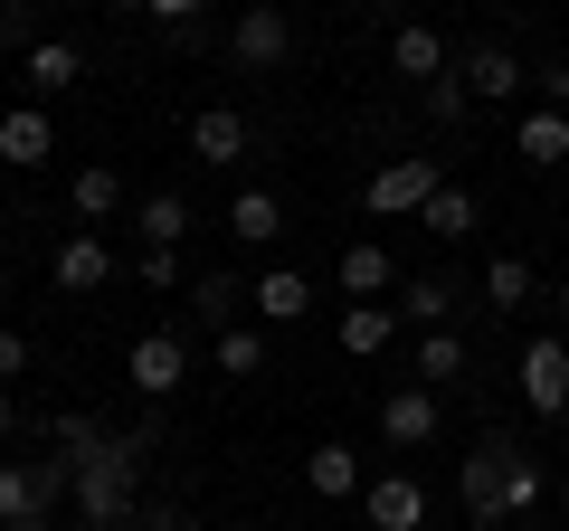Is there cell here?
Here are the masks:
<instances>
[{"instance_id":"44dd1931","label":"cell","mask_w":569,"mask_h":531,"mask_svg":"<svg viewBox=\"0 0 569 531\" xmlns=\"http://www.w3.org/2000/svg\"><path fill=\"white\" fill-rule=\"evenodd\" d=\"M228 228H238L247 247H276V238H284V200H276V190H257V181H247L238 200H228Z\"/></svg>"},{"instance_id":"4316f807","label":"cell","mask_w":569,"mask_h":531,"mask_svg":"<svg viewBox=\"0 0 569 531\" xmlns=\"http://www.w3.org/2000/svg\"><path fill=\"white\" fill-rule=\"evenodd\" d=\"M418 228H427V238H475V190H437V200H427L418 209Z\"/></svg>"},{"instance_id":"83f0119b","label":"cell","mask_w":569,"mask_h":531,"mask_svg":"<svg viewBox=\"0 0 569 531\" xmlns=\"http://www.w3.org/2000/svg\"><path fill=\"white\" fill-rule=\"evenodd\" d=\"M531 294H541V275H531L522 257H493V266H485V304H493V313H512V304H531Z\"/></svg>"},{"instance_id":"f546056e","label":"cell","mask_w":569,"mask_h":531,"mask_svg":"<svg viewBox=\"0 0 569 531\" xmlns=\"http://www.w3.org/2000/svg\"><path fill=\"white\" fill-rule=\"evenodd\" d=\"M418 104H427V114H437V123H466L475 86H466V77H437V86H418Z\"/></svg>"},{"instance_id":"d590c367","label":"cell","mask_w":569,"mask_h":531,"mask_svg":"<svg viewBox=\"0 0 569 531\" xmlns=\"http://www.w3.org/2000/svg\"><path fill=\"white\" fill-rule=\"evenodd\" d=\"M550 304H560V332H569V285H560V294H550Z\"/></svg>"},{"instance_id":"484cf974","label":"cell","mask_w":569,"mask_h":531,"mask_svg":"<svg viewBox=\"0 0 569 531\" xmlns=\"http://www.w3.org/2000/svg\"><path fill=\"white\" fill-rule=\"evenodd\" d=\"M389 332H399V304H351V313H342V351H351V361L389 351Z\"/></svg>"},{"instance_id":"2e32d148","label":"cell","mask_w":569,"mask_h":531,"mask_svg":"<svg viewBox=\"0 0 569 531\" xmlns=\"http://www.w3.org/2000/svg\"><path fill=\"white\" fill-rule=\"evenodd\" d=\"M512 152H522L531 171H560L569 162V114H560V104H531V114L512 123Z\"/></svg>"},{"instance_id":"b9f144b4","label":"cell","mask_w":569,"mask_h":531,"mask_svg":"<svg viewBox=\"0 0 569 531\" xmlns=\"http://www.w3.org/2000/svg\"><path fill=\"white\" fill-rule=\"evenodd\" d=\"M560 503H569V474H560Z\"/></svg>"},{"instance_id":"e575fe53","label":"cell","mask_w":569,"mask_h":531,"mask_svg":"<svg viewBox=\"0 0 569 531\" xmlns=\"http://www.w3.org/2000/svg\"><path fill=\"white\" fill-rule=\"evenodd\" d=\"M20 10H29V0H0V39H20Z\"/></svg>"},{"instance_id":"74e56055","label":"cell","mask_w":569,"mask_h":531,"mask_svg":"<svg viewBox=\"0 0 569 531\" xmlns=\"http://www.w3.org/2000/svg\"><path fill=\"white\" fill-rule=\"evenodd\" d=\"M0 531H48V522H0Z\"/></svg>"},{"instance_id":"7402d4cb","label":"cell","mask_w":569,"mask_h":531,"mask_svg":"<svg viewBox=\"0 0 569 531\" xmlns=\"http://www.w3.org/2000/svg\"><path fill=\"white\" fill-rule=\"evenodd\" d=\"M181 228H190V200H181V190L133 200V238H142V247H181Z\"/></svg>"},{"instance_id":"e0dca14e","label":"cell","mask_w":569,"mask_h":531,"mask_svg":"<svg viewBox=\"0 0 569 531\" xmlns=\"http://www.w3.org/2000/svg\"><path fill=\"white\" fill-rule=\"evenodd\" d=\"M456 77L475 86V104H503V96H522V86H531V77H522V58H512V48H493V39H485V48H466V67H456Z\"/></svg>"},{"instance_id":"ac0fdd59","label":"cell","mask_w":569,"mask_h":531,"mask_svg":"<svg viewBox=\"0 0 569 531\" xmlns=\"http://www.w3.org/2000/svg\"><path fill=\"white\" fill-rule=\"evenodd\" d=\"M305 484H313V493H323V503H351V493H361V484H370V474H361V455H351V447H342V437H323V447H313V455H305Z\"/></svg>"},{"instance_id":"836d02e7","label":"cell","mask_w":569,"mask_h":531,"mask_svg":"<svg viewBox=\"0 0 569 531\" xmlns=\"http://www.w3.org/2000/svg\"><path fill=\"white\" fill-rule=\"evenodd\" d=\"M10 428H20V389L0 380V437H10Z\"/></svg>"},{"instance_id":"8d00e7d4","label":"cell","mask_w":569,"mask_h":531,"mask_svg":"<svg viewBox=\"0 0 569 531\" xmlns=\"http://www.w3.org/2000/svg\"><path fill=\"white\" fill-rule=\"evenodd\" d=\"M142 531H181V522H171V512H162V522H142Z\"/></svg>"},{"instance_id":"1f68e13d","label":"cell","mask_w":569,"mask_h":531,"mask_svg":"<svg viewBox=\"0 0 569 531\" xmlns=\"http://www.w3.org/2000/svg\"><path fill=\"white\" fill-rule=\"evenodd\" d=\"M0 380H29V332L0 323Z\"/></svg>"},{"instance_id":"ffe728a7","label":"cell","mask_w":569,"mask_h":531,"mask_svg":"<svg viewBox=\"0 0 569 531\" xmlns=\"http://www.w3.org/2000/svg\"><path fill=\"white\" fill-rule=\"evenodd\" d=\"M190 323L219 342L228 323H247V285H238V275H200V285H190Z\"/></svg>"},{"instance_id":"8fae6325","label":"cell","mask_w":569,"mask_h":531,"mask_svg":"<svg viewBox=\"0 0 569 531\" xmlns=\"http://www.w3.org/2000/svg\"><path fill=\"white\" fill-rule=\"evenodd\" d=\"M332 275H342V294H351V304H380V294H399V257H389L380 238H351Z\"/></svg>"},{"instance_id":"7a4b0ae2","label":"cell","mask_w":569,"mask_h":531,"mask_svg":"<svg viewBox=\"0 0 569 531\" xmlns=\"http://www.w3.org/2000/svg\"><path fill=\"white\" fill-rule=\"evenodd\" d=\"M456 503L475 531H512L522 512H541V455H522V437H475V455L456 465Z\"/></svg>"},{"instance_id":"f1b7e54d","label":"cell","mask_w":569,"mask_h":531,"mask_svg":"<svg viewBox=\"0 0 569 531\" xmlns=\"http://www.w3.org/2000/svg\"><path fill=\"white\" fill-rule=\"evenodd\" d=\"M209 351H219V370H228V380H257V370H266V332H257V323H228Z\"/></svg>"},{"instance_id":"cb8c5ba5","label":"cell","mask_w":569,"mask_h":531,"mask_svg":"<svg viewBox=\"0 0 569 531\" xmlns=\"http://www.w3.org/2000/svg\"><path fill=\"white\" fill-rule=\"evenodd\" d=\"M67 200H77V219H96V228H104V219L123 209V171H114V162H86L77 181H67Z\"/></svg>"},{"instance_id":"30bf717a","label":"cell","mask_w":569,"mask_h":531,"mask_svg":"<svg viewBox=\"0 0 569 531\" xmlns=\"http://www.w3.org/2000/svg\"><path fill=\"white\" fill-rule=\"evenodd\" d=\"M190 162H209V171L247 162V114L238 104H200V114H190Z\"/></svg>"},{"instance_id":"ba28073f","label":"cell","mask_w":569,"mask_h":531,"mask_svg":"<svg viewBox=\"0 0 569 531\" xmlns=\"http://www.w3.org/2000/svg\"><path fill=\"white\" fill-rule=\"evenodd\" d=\"M437 428H447V399H437V389H389L380 399V437L389 447H437Z\"/></svg>"},{"instance_id":"603a6c76","label":"cell","mask_w":569,"mask_h":531,"mask_svg":"<svg viewBox=\"0 0 569 531\" xmlns=\"http://www.w3.org/2000/svg\"><path fill=\"white\" fill-rule=\"evenodd\" d=\"M67 86H86V58L67 39H39L29 48V96H67Z\"/></svg>"},{"instance_id":"5b68a950","label":"cell","mask_w":569,"mask_h":531,"mask_svg":"<svg viewBox=\"0 0 569 531\" xmlns=\"http://www.w3.org/2000/svg\"><path fill=\"white\" fill-rule=\"evenodd\" d=\"M522 409L531 418H569V342L560 332H541V342H522Z\"/></svg>"},{"instance_id":"6da1fadb","label":"cell","mask_w":569,"mask_h":531,"mask_svg":"<svg viewBox=\"0 0 569 531\" xmlns=\"http://www.w3.org/2000/svg\"><path fill=\"white\" fill-rule=\"evenodd\" d=\"M77 474V531H133V484H142V437H114L96 418H48Z\"/></svg>"},{"instance_id":"7bdbcfd3","label":"cell","mask_w":569,"mask_h":531,"mask_svg":"<svg viewBox=\"0 0 569 531\" xmlns=\"http://www.w3.org/2000/svg\"><path fill=\"white\" fill-rule=\"evenodd\" d=\"M0 228H10V219H0Z\"/></svg>"},{"instance_id":"7c38bea8","label":"cell","mask_w":569,"mask_h":531,"mask_svg":"<svg viewBox=\"0 0 569 531\" xmlns=\"http://www.w3.org/2000/svg\"><path fill=\"white\" fill-rule=\"evenodd\" d=\"M48 152H58V123H48V104H10V114H0V162H10V171H39Z\"/></svg>"},{"instance_id":"3957f363","label":"cell","mask_w":569,"mask_h":531,"mask_svg":"<svg viewBox=\"0 0 569 531\" xmlns=\"http://www.w3.org/2000/svg\"><path fill=\"white\" fill-rule=\"evenodd\" d=\"M77 493L67 455H0V522H48Z\"/></svg>"},{"instance_id":"d4e9b609","label":"cell","mask_w":569,"mask_h":531,"mask_svg":"<svg viewBox=\"0 0 569 531\" xmlns=\"http://www.w3.org/2000/svg\"><path fill=\"white\" fill-rule=\"evenodd\" d=\"M456 380H466V332H427V342H418V389L447 399Z\"/></svg>"},{"instance_id":"5bb4252c","label":"cell","mask_w":569,"mask_h":531,"mask_svg":"<svg viewBox=\"0 0 569 531\" xmlns=\"http://www.w3.org/2000/svg\"><path fill=\"white\" fill-rule=\"evenodd\" d=\"M389 67H399L408 86H437V77H447V39H437L427 20H399V29H389Z\"/></svg>"},{"instance_id":"4dcf8cb0","label":"cell","mask_w":569,"mask_h":531,"mask_svg":"<svg viewBox=\"0 0 569 531\" xmlns=\"http://www.w3.org/2000/svg\"><path fill=\"white\" fill-rule=\"evenodd\" d=\"M133 275H142V285H181V247H142Z\"/></svg>"},{"instance_id":"9c48e42d","label":"cell","mask_w":569,"mask_h":531,"mask_svg":"<svg viewBox=\"0 0 569 531\" xmlns=\"http://www.w3.org/2000/svg\"><path fill=\"white\" fill-rule=\"evenodd\" d=\"M361 522L370 531H418L427 522V484H418V474H370V484H361Z\"/></svg>"},{"instance_id":"60d3db41","label":"cell","mask_w":569,"mask_h":531,"mask_svg":"<svg viewBox=\"0 0 569 531\" xmlns=\"http://www.w3.org/2000/svg\"><path fill=\"white\" fill-rule=\"evenodd\" d=\"M512 10H541V0H512Z\"/></svg>"},{"instance_id":"4fadbf2b","label":"cell","mask_w":569,"mask_h":531,"mask_svg":"<svg viewBox=\"0 0 569 531\" xmlns=\"http://www.w3.org/2000/svg\"><path fill=\"white\" fill-rule=\"evenodd\" d=\"M247 313H257V323H305L313 313V275H295V266L257 275V285H247Z\"/></svg>"},{"instance_id":"8992f818","label":"cell","mask_w":569,"mask_h":531,"mask_svg":"<svg viewBox=\"0 0 569 531\" xmlns=\"http://www.w3.org/2000/svg\"><path fill=\"white\" fill-rule=\"evenodd\" d=\"M123 380H133L142 399H171V389L190 380V342L181 332H142V342L123 351Z\"/></svg>"},{"instance_id":"52a82bcc","label":"cell","mask_w":569,"mask_h":531,"mask_svg":"<svg viewBox=\"0 0 569 531\" xmlns=\"http://www.w3.org/2000/svg\"><path fill=\"white\" fill-rule=\"evenodd\" d=\"M228 48H238V67H284L295 58V20H284L276 0H247L238 29H228Z\"/></svg>"},{"instance_id":"f35d334b","label":"cell","mask_w":569,"mask_h":531,"mask_svg":"<svg viewBox=\"0 0 569 531\" xmlns=\"http://www.w3.org/2000/svg\"><path fill=\"white\" fill-rule=\"evenodd\" d=\"M114 10H152V0H114Z\"/></svg>"},{"instance_id":"9a60e30c","label":"cell","mask_w":569,"mask_h":531,"mask_svg":"<svg viewBox=\"0 0 569 531\" xmlns=\"http://www.w3.org/2000/svg\"><path fill=\"white\" fill-rule=\"evenodd\" d=\"M58 285L67 294H104V285H114V247H104L96 228H77V238L58 247Z\"/></svg>"},{"instance_id":"ab89813d","label":"cell","mask_w":569,"mask_h":531,"mask_svg":"<svg viewBox=\"0 0 569 531\" xmlns=\"http://www.w3.org/2000/svg\"><path fill=\"white\" fill-rule=\"evenodd\" d=\"M48 10H77V0H48Z\"/></svg>"},{"instance_id":"d6a6232c","label":"cell","mask_w":569,"mask_h":531,"mask_svg":"<svg viewBox=\"0 0 569 531\" xmlns=\"http://www.w3.org/2000/svg\"><path fill=\"white\" fill-rule=\"evenodd\" d=\"M200 10H209V0H152V20H162V29H200Z\"/></svg>"},{"instance_id":"d6986e66","label":"cell","mask_w":569,"mask_h":531,"mask_svg":"<svg viewBox=\"0 0 569 531\" xmlns=\"http://www.w3.org/2000/svg\"><path fill=\"white\" fill-rule=\"evenodd\" d=\"M456 304H466L456 275H408V285H399V323H418V332H447Z\"/></svg>"},{"instance_id":"277c9868","label":"cell","mask_w":569,"mask_h":531,"mask_svg":"<svg viewBox=\"0 0 569 531\" xmlns=\"http://www.w3.org/2000/svg\"><path fill=\"white\" fill-rule=\"evenodd\" d=\"M437 190H447V162H437V152H399V162H380L361 181V209L370 219H418Z\"/></svg>"}]
</instances>
